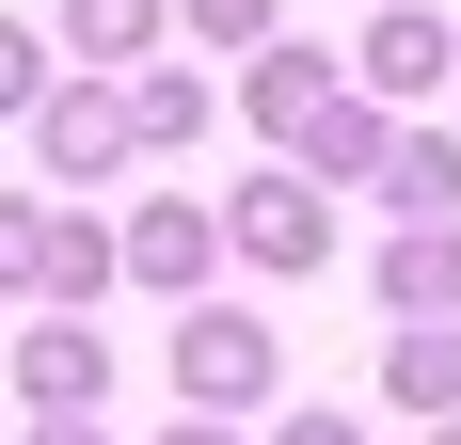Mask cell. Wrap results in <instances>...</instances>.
Masks as SVG:
<instances>
[{"instance_id":"17","label":"cell","mask_w":461,"mask_h":445,"mask_svg":"<svg viewBox=\"0 0 461 445\" xmlns=\"http://www.w3.org/2000/svg\"><path fill=\"white\" fill-rule=\"evenodd\" d=\"M159 445H239V413H207V398H176V430Z\"/></svg>"},{"instance_id":"1","label":"cell","mask_w":461,"mask_h":445,"mask_svg":"<svg viewBox=\"0 0 461 445\" xmlns=\"http://www.w3.org/2000/svg\"><path fill=\"white\" fill-rule=\"evenodd\" d=\"M176 398L271 413V398H286V334H271L255 303H176Z\"/></svg>"},{"instance_id":"14","label":"cell","mask_w":461,"mask_h":445,"mask_svg":"<svg viewBox=\"0 0 461 445\" xmlns=\"http://www.w3.org/2000/svg\"><path fill=\"white\" fill-rule=\"evenodd\" d=\"M176 32H191V48H239V64H255V48L286 32V0H176Z\"/></svg>"},{"instance_id":"15","label":"cell","mask_w":461,"mask_h":445,"mask_svg":"<svg viewBox=\"0 0 461 445\" xmlns=\"http://www.w3.org/2000/svg\"><path fill=\"white\" fill-rule=\"evenodd\" d=\"M48 95H64V80H48V32L16 16V32H0V112H48Z\"/></svg>"},{"instance_id":"19","label":"cell","mask_w":461,"mask_h":445,"mask_svg":"<svg viewBox=\"0 0 461 445\" xmlns=\"http://www.w3.org/2000/svg\"><path fill=\"white\" fill-rule=\"evenodd\" d=\"M429 445H461V413H429Z\"/></svg>"},{"instance_id":"10","label":"cell","mask_w":461,"mask_h":445,"mask_svg":"<svg viewBox=\"0 0 461 445\" xmlns=\"http://www.w3.org/2000/svg\"><path fill=\"white\" fill-rule=\"evenodd\" d=\"M159 48H176V0H64V64H95V80H128Z\"/></svg>"},{"instance_id":"3","label":"cell","mask_w":461,"mask_h":445,"mask_svg":"<svg viewBox=\"0 0 461 445\" xmlns=\"http://www.w3.org/2000/svg\"><path fill=\"white\" fill-rule=\"evenodd\" d=\"M319 159H271V176H239L223 191V222H239V270H271V286H303V270L334 255V207H319Z\"/></svg>"},{"instance_id":"11","label":"cell","mask_w":461,"mask_h":445,"mask_svg":"<svg viewBox=\"0 0 461 445\" xmlns=\"http://www.w3.org/2000/svg\"><path fill=\"white\" fill-rule=\"evenodd\" d=\"M382 398L398 413H461V318H398L382 334Z\"/></svg>"},{"instance_id":"16","label":"cell","mask_w":461,"mask_h":445,"mask_svg":"<svg viewBox=\"0 0 461 445\" xmlns=\"http://www.w3.org/2000/svg\"><path fill=\"white\" fill-rule=\"evenodd\" d=\"M271 445H366V430H350L334 398H286V413H271Z\"/></svg>"},{"instance_id":"2","label":"cell","mask_w":461,"mask_h":445,"mask_svg":"<svg viewBox=\"0 0 461 445\" xmlns=\"http://www.w3.org/2000/svg\"><path fill=\"white\" fill-rule=\"evenodd\" d=\"M16 128H32V176H48V191H95V176H128V159H143L128 80H95V64L48 95V112H16Z\"/></svg>"},{"instance_id":"9","label":"cell","mask_w":461,"mask_h":445,"mask_svg":"<svg viewBox=\"0 0 461 445\" xmlns=\"http://www.w3.org/2000/svg\"><path fill=\"white\" fill-rule=\"evenodd\" d=\"M366 286H382V318H461V222H398Z\"/></svg>"},{"instance_id":"12","label":"cell","mask_w":461,"mask_h":445,"mask_svg":"<svg viewBox=\"0 0 461 445\" xmlns=\"http://www.w3.org/2000/svg\"><path fill=\"white\" fill-rule=\"evenodd\" d=\"M382 207H398V222H461V128H398Z\"/></svg>"},{"instance_id":"6","label":"cell","mask_w":461,"mask_h":445,"mask_svg":"<svg viewBox=\"0 0 461 445\" xmlns=\"http://www.w3.org/2000/svg\"><path fill=\"white\" fill-rule=\"evenodd\" d=\"M334 95H350V64H334V48H303V32H271V48H255V80H239V112H255V143H271V159H303Z\"/></svg>"},{"instance_id":"13","label":"cell","mask_w":461,"mask_h":445,"mask_svg":"<svg viewBox=\"0 0 461 445\" xmlns=\"http://www.w3.org/2000/svg\"><path fill=\"white\" fill-rule=\"evenodd\" d=\"M128 112H143V159H176V143H207V112H223V95L191 80V64H128Z\"/></svg>"},{"instance_id":"8","label":"cell","mask_w":461,"mask_h":445,"mask_svg":"<svg viewBox=\"0 0 461 445\" xmlns=\"http://www.w3.org/2000/svg\"><path fill=\"white\" fill-rule=\"evenodd\" d=\"M350 64H366V95H446V64H461V48H446V16H429V0H382Z\"/></svg>"},{"instance_id":"4","label":"cell","mask_w":461,"mask_h":445,"mask_svg":"<svg viewBox=\"0 0 461 445\" xmlns=\"http://www.w3.org/2000/svg\"><path fill=\"white\" fill-rule=\"evenodd\" d=\"M0 255H16L32 303H95V286H128V222H95L80 191H64V207H16V222H0Z\"/></svg>"},{"instance_id":"5","label":"cell","mask_w":461,"mask_h":445,"mask_svg":"<svg viewBox=\"0 0 461 445\" xmlns=\"http://www.w3.org/2000/svg\"><path fill=\"white\" fill-rule=\"evenodd\" d=\"M239 255L223 207H191V191H159V207H128V286L143 303H207V270Z\"/></svg>"},{"instance_id":"7","label":"cell","mask_w":461,"mask_h":445,"mask_svg":"<svg viewBox=\"0 0 461 445\" xmlns=\"http://www.w3.org/2000/svg\"><path fill=\"white\" fill-rule=\"evenodd\" d=\"M16 398H32V413H95V398H112V334H80V303H32Z\"/></svg>"},{"instance_id":"18","label":"cell","mask_w":461,"mask_h":445,"mask_svg":"<svg viewBox=\"0 0 461 445\" xmlns=\"http://www.w3.org/2000/svg\"><path fill=\"white\" fill-rule=\"evenodd\" d=\"M16 445H112V430H95V413H32Z\"/></svg>"}]
</instances>
